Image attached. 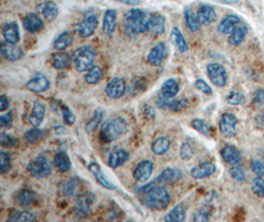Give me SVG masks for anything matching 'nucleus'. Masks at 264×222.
Masks as SVG:
<instances>
[{
  "instance_id": "obj_1",
  "label": "nucleus",
  "mask_w": 264,
  "mask_h": 222,
  "mask_svg": "<svg viewBox=\"0 0 264 222\" xmlns=\"http://www.w3.org/2000/svg\"><path fill=\"white\" fill-rule=\"evenodd\" d=\"M142 202L152 210L165 209L170 203V193L166 188L150 183L141 188Z\"/></svg>"
},
{
  "instance_id": "obj_2",
  "label": "nucleus",
  "mask_w": 264,
  "mask_h": 222,
  "mask_svg": "<svg viewBox=\"0 0 264 222\" xmlns=\"http://www.w3.org/2000/svg\"><path fill=\"white\" fill-rule=\"evenodd\" d=\"M148 17L143 10L134 8L125 14L124 30L130 38L137 37L141 33L147 32V23Z\"/></svg>"
},
{
  "instance_id": "obj_3",
  "label": "nucleus",
  "mask_w": 264,
  "mask_h": 222,
  "mask_svg": "<svg viewBox=\"0 0 264 222\" xmlns=\"http://www.w3.org/2000/svg\"><path fill=\"white\" fill-rule=\"evenodd\" d=\"M128 130V125L122 118H114L106 121L100 129V137L105 143L117 140Z\"/></svg>"
},
{
  "instance_id": "obj_4",
  "label": "nucleus",
  "mask_w": 264,
  "mask_h": 222,
  "mask_svg": "<svg viewBox=\"0 0 264 222\" xmlns=\"http://www.w3.org/2000/svg\"><path fill=\"white\" fill-rule=\"evenodd\" d=\"M95 58V51L90 46H82L73 53L72 61L75 69L78 72H83L93 66Z\"/></svg>"
},
{
  "instance_id": "obj_5",
  "label": "nucleus",
  "mask_w": 264,
  "mask_h": 222,
  "mask_svg": "<svg viewBox=\"0 0 264 222\" xmlns=\"http://www.w3.org/2000/svg\"><path fill=\"white\" fill-rule=\"evenodd\" d=\"M27 170L30 175L36 179H45L52 174V164L45 155H39L30 161Z\"/></svg>"
},
{
  "instance_id": "obj_6",
  "label": "nucleus",
  "mask_w": 264,
  "mask_h": 222,
  "mask_svg": "<svg viewBox=\"0 0 264 222\" xmlns=\"http://www.w3.org/2000/svg\"><path fill=\"white\" fill-rule=\"evenodd\" d=\"M207 74L211 82L217 87H224L228 82V73L226 68L220 64H209L207 66Z\"/></svg>"
},
{
  "instance_id": "obj_7",
  "label": "nucleus",
  "mask_w": 264,
  "mask_h": 222,
  "mask_svg": "<svg viewBox=\"0 0 264 222\" xmlns=\"http://www.w3.org/2000/svg\"><path fill=\"white\" fill-rule=\"evenodd\" d=\"M95 201H96L95 195L91 192H85L78 195L77 201L74 206L75 215L79 218L85 217L91 212Z\"/></svg>"
},
{
  "instance_id": "obj_8",
  "label": "nucleus",
  "mask_w": 264,
  "mask_h": 222,
  "mask_svg": "<svg viewBox=\"0 0 264 222\" xmlns=\"http://www.w3.org/2000/svg\"><path fill=\"white\" fill-rule=\"evenodd\" d=\"M236 125H237V119L235 115L231 113H224L219 123L221 133L227 138H231L235 136L236 133Z\"/></svg>"
},
{
  "instance_id": "obj_9",
  "label": "nucleus",
  "mask_w": 264,
  "mask_h": 222,
  "mask_svg": "<svg viewBox=\"0 0 264 222\" xmlns=\"http://www.w3.org/2000/svg\"><path fill=\"white\" fill-rule=\"evenodd\" d=\"M98 26V19L95 15H88L82 21L75 25V31L81 38L92 36Z\"/></svg>"
},
{
  "instance_id": "obj_10",
  "label": "nucleus",
  "mask_w": 264,
  "mask_h": 222,
  "mask_svg": "<svg viewBox=\"0 0 264 222\" xmlns=\"http://www.w3.org/2000/svg\"><path fill=\"white\" fill-rule=\"evenodd\" d=\"M37 13L48 21H54L59 16V6L54 1H45L37 5Z\"/></svg>"
},
{
  "instance_id": "obj_11",
  "label": "nucleus",
  "mask_w": 264,
  "mask_h": 222,
  "mask_svg": "<svg viewBox=\"0 0 264 222\" xmlns=\"http://www.w3.org/2000/svg\"><path fill=\"white\" fill-rule=\"evenodd\" d=\"M153 171V164L150 160H143L133 171V177L140 183H145L150 178Z\"/></svg>"
},
{
  "instance_id": "obj_12",
  "label": "nucleus",
  "mask_w": 264,
  "mask_h": 222,
  "mask_svg": "<svg viewBox=\"0 0 264 222\" xmlns=\"http://www.w3.org/2000/svg\"><path fill=\"white\" fill-rule=\"evenodd\" d=\"M126 89V81L121 77H114L106 85L105 92L109 98L116 100L125 94Z\"/></svg>"
},
{
  "instance_id": "obj_13",
  "label": "nucleus",
  "mask_w": 264,
  "mask_h": 222,
  "mask_svg": "<svg viewBox=\"0 0 264 222\" xmlns=\"http://www.w3.org/2000/svg\"><path fill=\"white\" fill-rule=\"evenodd\" d=\"M167 57V47L164 43H159L154 46L147 55L148 64L153 66H158L163 63Z\"/></svg>"
},
{
  "instance_id": "obj_14",
  "label": "nucleus",
  "mask_w": 264,
  "mask_h": 222,
  "mask_svg": "<svg viewBox=\"0 0 264 222\" xmlns=\"http://www.w3.org/2000/svg\"><path fill=\"white\" fill-rule=\"evenodd\" d=\"M50 85L51 83H50L49 78L42 73L36 74L26 83V87L29 89L30 91H33L36 93H42V92L47 91L50 88Z\"/></svg>"
},
{
  "instance_id": "obj_15",
  "label": "nucleus",
  "mask_w": 264,
  "mask_h": 222,
  "mask_svg": "<svg viewBox=\"0 0 264 222\" xmlns=\"http://www.w3.org/2000/svg\"><path fill=\"white\" fill-rule=\"evenodd\" d=\"M88 169L89 171L93 174V176L95 177V179L97 180V182L104 188L108 189V190H115L116 186L106 177V175L104 174V172L102 171L100 165L96 162H90L88 164Z\"/></svg>"
},
{
  "instance_id": "obj_16",
  "label": "nucleus",
  "mask_w": 264,
  "mask_h": 222,
  "mask_svg": "<svg viewBox=\"0 0 264 222\" xmlns=\"http://www.w3.org/2000/svg\"><path fill=\"white\" fill-rule=\"evenodd\" d=\"M45 115H46L45 104L40 100H36L34 102L29 117V123L32 125V127H40L44 121Z\"/></svg>"
},
{
  "instance_id": "obj_17",
  "label": "nucleus",
  "mask_w": 264,
  "mask_h": 222,
  "mask_svg": "<svg viewBox=\"0 0 264 222\" xmlns=\"http://www.w3.org/2000/svg\"><path fill=\"white\" fill-rule=\"evenodd\" d=\"M1 54L2 56L10 62H16L23 57V51L16 44H10L7 42L1 43Z\"/></svg>"
},
{
  "instance_id": "obj_18",
  "label": "nucleus",
  "mask_w": 264,
  "mask_h": 222,
  "mask_svg": "<svg viewBox=\"0 0 264 222\" xmlns=\"http://www.w3.org/2000/svg\"><path fill=\"white\" fill-rule=\"evenodd\" d=\"M183 176V173L175 168H166L164 169L155 180L152 181L153 184H168L179 181Z\"/></svg>"
},
{
  "instance_id": "obj_19",
  "label": "nucleus",
  "mask_w": 264,
  "mask_h": 222,
  "mask_svg": "<svg viewBox=\"0 0 264 222\" xmlns=\"http://www.w3.org/2000/svg\"><path fill=\"white\" fill-rule=\"evenodd\" d=\"M216 171V165L212 162H202L191 169V176L194 179H204L212 176Z\"/></svg>"
},
{
  "instance_id": "obj_20",
  "label": "nucleus",
  "mask_w": 264,
  "mask_h": 222,
  "mask_svg": "<svg viewBox=\"0 0 264 222\" xmlns=\"http://www.w3.org/2000/svg\"><path fill=\"white\" fill-rule=\"evenodd\" d=\"M165 31V18L161 14H153L148 17L147 32L152 35H161Z\"/></svg>"
},
{
  "instance_id": "obj_21",
  "label": "nucleus",
  "mask_w": 264,
  "mask_h": 222,
  "mask_svg": "<svg viewBox=\"0 0 264 222\" xmlns=\"http://www.w3.org/2000/svg\"><path fill=\"white\" fill-rule=\"evenodd\" d=\"M196 16L201 25H210L217 20V13L215 9L207 4H202L199 7Z\"/></svg>"
},
{
  "instance_id": "obj_22",
  "label": "nucleus",
  "mask_w": 264,
  "mask_h": 222,
  "mask_svg": "<svg viewBox=\"0 0 264 222\" xmlns=\"http://www.w3.org/2000/svg\"><path fill=\"white\" fill-rule=\"evenodd\" d=\"M23 26L28 32H41L44 29V22L38 13H30L23 19Z\"/></svg>"
},
{
  "instance_id": "obj_23",
  "label": "nucleus",
  "mask_w": 264,
  "mask_h": 222,
  "mask_svg": "<svg viewBox=\"0 0 264 222\" xmlns=\"http://www.w3.org/2000/svg\"><path fill=\"white\" fill-rule=\"evenodd\" d=\"M117 28V12L114 9H107L103 17V32L107 36H111Z\"/></svg>"
},
{
  "instance_id": "obj_24",
  "label": "nucleus",
  "mask_w": 264,
  "mask_h": 222,
  "mask_svg": "<svg viewBox=\"0 0 264 222\" xmlns=\"http://www.w3.org/2000/svg\"><path fill=\"white\" fill-rule=\"evenodd\" d=\"M80 190V181L75 178H69L67 180L62 181L59 190L64 196H76L79 195Z\"/></svg>"
},
{
  "instance_id": "obj_25",
  "label": "nucleus",
  "mask_w": 264,
  "mask_h": 222,
  "mask_svg": "<svg viewBox=\"0 0 264 222\" xmlns=\"http://www.w3.org/2000/svg\"><path fill=\"white\" fill-rule=\"evenodd\" d=\"M37 200V193L34 190L29 189H22L19 190L15 195L16 203L21 207L32 206Z\"/></svg>"
},
{
  "instance_id": "obj_26",
  "label": "nucleus",
  "mask_w": 264,
  "mask_h": 222,
  "mask_svg": "<svg viewBox=\"0 0 264 222\" xmlns=\"http://www.w3.org/2000/svg\"><path fill=\"white\" fill-rule=\"evenodd\" d=\"M2 35L4 41L10 44H17L20 40L19 26L16 22H9L3 26Z\"/></svg>"
},
{
  "instance_id": "obj_27",
  "label": "nucleus",
  "mask_w": 264,
  "mask_h": 222,
  "mask_svg": "<svg viewBox=\"0 0 264 222\" xmlns=\"http://www.w3.org/2000/svg\"><path fill=\"white\" fill-rule=\"evenodd\" d=\"M129 157H130V154L127 150H125L123 148L116 149L109 155L108 166L112 169H117L119 167H121L123 164H125L128 161Z\"/></svg>"
},
{
  "instance_id": "obj_28",
  "label": "nucleus",
  "mask_w": 264,
  "mask_h": 222,
  "mask_svg": "<svg viewBox=\"0 0 264 222\" xmlns=\"http://www.w3.org/2000/svg\"><path fill=\"white\" fill-rule=\"evenodd\" d=\"M240 19L235 14L226 16L218 26V31L221 34H231L235 27L239 24Z\"/></svg>"
},
{
  "instance_id": "obj_29",
  "label": "nucleus",
  "mask_w": 264,
  "mask_h": 222,
  "mask_svg": "<svg viewBox=\"0 0 264 222\" xmlns=\"http://www.w3.org/2000/svg\"><path fill=\"white\" fill-rule=\"evenodd\" d=\"M222 158L231 165H236L241 160L240 152L233 145H226L221 150Z\"/></svg>"
},
{
  "instance_id": "obj_30",
  "label": "nucleus",
  "mask_w": 264,
  "mask_h": 222,
  "mask_svg": "<svg viewBox=\"0 0 264 222\" xmlns=\"http://www.w3.org/2000/svg\"><path fill=\"white\" fill-rule=\"evenodd\" d=\"M179 89H180L179 83L175 78H168L161 85L160 93L167 99H172L178 94Z\"/></svg>"
},
{
  "instance_id": "obj_31",
  "label": "nucleus",
  "mask_w": 264,
  "mask_h": 222,
  "mask_svg": "<svg viewBox=\"0 0 264 222\" xmlns=\"http://www.w3.org/2000/svg\"><path fill=\"white\" fill-rule=\"evenodd\" d=\"M170 143V139L167 136H160L152 142L151 150L155 155H163L169 150Z\"/></svg>"
},
{
  "instance_id": "obj_32",
  "label": "nucleus",
  "mask_w": 264,
  "mask_h": 222,
  "mask_svg": "<svg viewBox=\"0 0 264 222\" xmlns=\"http://www.w3.org/2000/svg\"><path fill=\"white\" fill-rule=\"evenodd\" d=\"M186 219V208L183 204H177L165 215L164 220L168 222H182Z\"/></svg>"
},
{
  "instance_id": "obj_33",
  "label": "nucleus",
  "mask_w": 264,
  "mask_h": 222,
  "mask_svg": "<svg viewBox=\"0 0 264 222\" xmlns=\"http://www.w3.org/2000/svg\"><path fill=\"white\" fill-rule=\"evenodd\" d=\"M247 32H248V29L245 24H238L234 29V31L230 34L229 43L235 47L240 45L242 41L244 40Z\"/></svg>"
},
{
  "instance_id": "obj_34",
  "label": "nucleus",
  "mask_w": 264,
  "mask_h": 222,
  "mask_svg": "<svg viewBox=\"0 0 264 222\" xmlns=\"http://www.w3.org/2000/svg\"><path fill=\"white\" fill-rule=\"evenodd\" d=\"M170 40L173 43V45H175L177 50L180 53H185L188 51V49H189L188 44H187L183 34L179 30V28L174 27L172 29V31L170 33Z\"/></svg>"
},
{
  "instance_id": "obj_35",
  "label": "nucleus",
  "mask_w": 264,
  "mask_h": 222,
  "mask_svg": "<svg viewBox=\"0 0 264 222\" xmlns=\"http://www.w3.org/2000/svg\"><path fill=\"white\" fill-rule=\"evenodd\" d=\"M54 166L61 173H65L71 168V161L65 152H59L55 155Z\"/></svg>"
},
{
  "instance_id": "obj_36",
  "label": "nucleus",
  "mask_w": 264,
  "mask_h": 222,
  "mask_svg": "<svg viewBox=\"0 0 264 222\" xmlns=\"http://www.w3.org/2000/svg\"><path fill=\"white\" fill-rule=\"evenodd\" d=\"M52 66L56 69H65L71 64V58L67 53L60 52L58 54H55L52 58Z\"/></svg>"
},
{
  "instance_id": "obj_37",
  "label": "nucleus",
  "mask_w": 264,
  "mask_h": 222,
  "mask_svg": "<svg viewBox=\"0 0 264 222\" xmlns=\"http://www.w3.org/2000/svg\"><path fill=\"white\" fill-rule=\"evenodd\" d=\"M102 77H103V69L98 65H93L91 68L88 69L87 72L84 75L85 82L90 85L97 84L98 82H100Z\"/></svg>"
},
{
  "instance_id": "obj_38",
  "label": "nucleus",
  "mask_w": 264,
  "mask_h": 222,
  "mask_svg": "<svg viewBox=\"0 0 264 222\" xmlns=\"http://www.w3.org/2000/svg\"><path fill=\"white\" fill-rule=\"evenodd\" d=\"M184 17H185V22L187 24L188 29L191 32H198L201 28V24L199 23L197 16L194 14L193 10L189 7H187L184 11Z\"/></svg>"
},
{
  "instance_id": "obj_39",
  "label": "nucleus",
  "mask_w": 264,
  "mask_h": 222,
  "mask_svg": "<svg viewBox=\"0 0 264 222\" xmlns=\"http://www.w3.org/2000/svg\"><path fill=\"white\" fill-rule=\"evenodd\" d=\"M73 36L69 31H65L59 34L57 37V39L54 42V48L59 50V51H63L64 49L68 48L71 43H72Z\"/></svg>"
},
{
  "instance_id": "obj_40",
  "label": "nucleus",
  "mask_w": 264,
  "mask_h": 222,
  "mask_svg": "<svg viewBox=\"0 0 264 222\" xmlns=\"http://www.w3.org/2000/svg\"><path fill=\"white\" fill-rule=\"evenodd\" d=\"M45 136V131L39 127H33L24 133V138L28 143H37Z\"/></svg>"
},
{
  "instance_id": "obj_41",
  "label": "nucleus",
  "mask_w": 264,
  "mask_h": 222,
  "mask_svg": "<svg viewBox=\"0 0 264 222\" xmlns=\"http://www.w3.org/2000/svg\"><path fill=\"white\" fill-rule=\"evenodd\" d=\"M9 221H34L36 220V215L28 210H20V211H14L10 214Z\"/></svg>"
},
{
  "instance_id": "obj_42",
  "label": "nucleus",
  "mask_w": 264,
  "mask_h": 222,
  "mask_svg": "<svg viewBox=\"0 0 264 222\" xmlns=\"http://www.w3.org/2000/svg\"><path fill=\"white\" fill-rule=\"evenodd\" d=\"M104 117V111L103 110H96L92 117L89 119L87 123H86V130L88 132H92L96 127H98L102 121Z\"/></svg>"
},
{
  "instance_id": "obj_43",
  "label": "nucleus",
  "mask_w": 264,
  "mask_h": 222,
  "mask_svg": "<svg viewBox=\"0 0 264 222\" xmlns=\"http://www.w3.org/2000/svg\"><path fill=\"white\" fill-rule=\"evenodd\" d=\"M191 127L205 136H211L212 134L210 125L202 119H194L191 122Z\"/></svg>"
},
{
  "instance_id": "obj_44",
  "label": "nucleus",
  "mask_w": 264,
  "mask_h": 222,
  "mask_svg": "<svg viewBox=\"0 0 264 222\" xmlns=\"http://www.w3.org/2000/svg\"><path fill=\"white\" fill-rule=\"evenodd\" d=\"M194 153H195V148L191 141H184L181 144L180 150H179V155L181 159L189 160L193 157Z\"/></svg>"
},
{
  "instance_id": "obj_45",
  "label": "nucleus",
  "mask_w": 264,
  "mask_h": 222,
  "mask_svg": "<svg viewBox=\"0 0 264 222\" xmlns=\"http://www.w3.org/2000/svg\"><path fill=\"white\" fill-rule=\"evenodd\" d=\"M10 168H11L10 155L5 151H1L0 152V173L4 175L7 172H9Z\"/></svg>"
},
{
  "instance_id": "obj_46",
  "label": "nucleus",
  "mask_w": 264,
  "mask_h": 222,
  "mask_svg": "<svg viewBox=\"0 0 264 222\" xmlns=\"http://www.w3.org/2000/svg\"><path fill=\"white\" fill-rule=\"evenodd\" d=\"M189 105H190L189 101L185 98L179 99V100H172V101H170L168 109L172 112H180V111L186 109Z\"/></svg>"
},
{
  "instance_id": "obj_47",
  "label": "nucleus",
  "mask_w": 264,
  "mask_h": 222,
  "mask_svg": "<svg viewBox=\"0 0 264 222\" xmlns=\"http://www.w3.org/2000/svg\"><path fill=\"white\" fill-rule=\"evenodd\" d=\"M60 110H61V116L63 118L64 123L68 126H72L75 123V115L73 114V112L64 105L60 107Z\"/></svg>"
},
{
  "instance_id": "obj_48",
  "label": "nucleus",
  "mask_w": 264,
  "mask_h": 222,
  "mask_svg": "<svg viewBox=\"0 0 264 222\" xmlns=\"http://www.w3.org/2000/svg\"><path fill=\"white\" fill-rule=\"evenodd\" d=\"M252 191L259 197H264V180L260 177L254 178L251 184Z\"/></svg>"
},
{
  "instance_id": "obj_49",
  "label": "nucleus",
  "mask_w": 264,
  "mask_h": 222,
  "mask_svg": "<svg viewBox=\"0 0 264 222\" xmlns=\"http://www.w3.org/2000/svg\"><path fill=\"white\" fill-rule=\"evenodd\" d=\"M17 141L18 139L9 133L2 132L0 134V142H1V145L4 147H12L17 144Z\"/></svg>"
},
{
  "instance_id": "obj_50",
  "label": "nucleus",
  "mask_w": 264,
  "mask_h": 222,
  "mask_svg": "<svg viewBox=\"0 0 264 222\" xmlns=\"http://www.w3.org/2000/svg\"><path fill=\"white\" fill-rule=\"evenodd\" d=\"M244 100H245L244 96L239 92H236V91H233L227 96V102L230 105H234V106H238V105L243 104Z\"/></svg>"
},
{
  "instance_id": "obj_51",
  "label": "nucleus",
  "mask_w": 264,
  "mask_h": 222,
  "mask_svg": "<svg viewBox=\"0 0 264 222\" xmlns=\"http://www.w3.org/2000/svg\"><path fill=\"white\" fill-rule=\"evenodd\" d=\"M230 174L233 179H235L237 182H243L245 180V172L243 169L237 165H234L230 169Z\"/></svg>"
},
{
  "instance_id": "obj_52",
  "label": "nucleus",
  "mask_w": 264,
  "mask_h": 222,
  "mask_svg": "<svg viewBox=\"0 0 264 222\" xmlns=\"http://www.w3.org/2000/svg\"><path fill=\"white\" fill-rule=\"evenodd\" d=\"M250 167L253 173H255L258 177L264 176V164L257 159H251Z\"/></svg>"
},
{
  "instance_id": "obj_53",
  "label": "nucleus",
  "mask_w": 264,
  "mask_h": 222,
  "mask_svg": "<svg viewBox=\"0 0 264 222\" xmlns=\"http://www.w3.org/2000/svg\"><path fill=\"white\" fill-rule=\"evenodd\" d=\"M195 87L197 90H199L200 92L204 93L205 95H212L213 94V90L212 88L208 85V83H206L203 79H198L195 82Z\"/></svg>"
},
{
  "instance_id": "obj_54",
  "label": "nucleus",
  "mask_w": 264,
  "mask_h": 222,
  "mask_svg": "<svg viewBox=\"0 0 264 222\" xmlns=\"http://www.w3.org/2000/svg\"><path fill=\"white\" fill-rule=\"evenodd\" d=\"M210 218V211L207 208H202L194 213L193 220L194 221H208Z\"/></svg>"
},
{
  "instance_id": "obj_55",
  "label": "nucleus",
  "mask_w": 264,
  "mask_h": 222,
  "mask_svg": "<svg viewBox=\"0 0 264 222\" xmlns=\"http://www.w3.org/2000/svg\"><path fill=\"white\" fill-rule=\"evenodd\" d=\"M13 125V120H12V114L11 112L0 116V126L4 128H11Z\"/></svg>"
},
{
  "instance_id": "obj_56",
  "label": "nucleus",
  "mask_w": 264,
  "mask_h": 222,
  "mask_svg": "<svg viewBox=\"0 0 264 222\" xmlns=\"http://www.w3.org/2000/svg\"><path fill=\"white\" fill-rule=\"evenodd\" d=\"M253 104L256 108L262 107L264 105V90L259 89L254 93L253 97Z\"/></svg>"
},
{
  "instance_id": "obj_57",
  "label": "nucleus",
  "mask_w": 264,
  "mask_h": 222,
  "mask_svg": "<svg viewBox=\"0 0 264 222\" xmlns=\"http://www.w3.org/2000/svg\"><path fill=\"white\" fill-rule=\"evenodd\" d=\"M144 115H145V117H146L147 119H148V120L154 119V118H155V111H154V109H153L151 106L147 105V106H145V108H144Z\"/></svg>"
},
{
  "instance_id": "obj_58",
  "label": "nucleus",
  "mask_w": 264,
  "mask_h": 222,
  "mask_svg": "<svg viewBox=\"0 0 264 222\" xmlns=\"http://www.w3.org/2000/svg\"><path fill=\"white\" fill-rule=\"evenodd\" d=\"M10 106V103H9V100L8 98H6L5 95H1L0 97V111L1 112H4L6 111Z\"/></svg>"
},
{
  "instance_id": "obj_59",
  "label": "nucleus",
  "mask_w": 264,
  "mask_h": 222,
  "mask_svg": "<svg viewBox=\"0 0 264 222\" xmlns=\"http://www.w3.org/2000/svg\"><path fill=\"white\" fill-rule=\"evenodd\" d=\"M119 1L130 6H138L141 3V0H119Z\"/></svg>"
},
{
  "instance_id": "obj_60",
  "label": "nucleus",
  "mask_w": 264,
  "mask_h": 222,
  "mask_svg": "<svg viewBox=\"0 0 264 222\" xmlns=\"http://www.w3.org/2000/svg\"><path fill=\"white\" fill-rule=\"evenodd\" d=\"M256 122L259 126H264V110L263 112L256 118Z\"/></svg>"
},
{
  "instance_id": "obj_61",
  "label": "nucleus",
  "mask_w": 264,
  "mask_h": 222,
  "mask_svg": "<svg viewBox=\"0 0 264 222\" xmlns=\"http://www.w3.org/2000/svg\"><path fill=\"white\" fill-rule=\"evenodd\" d=\"M223 2L227 3V4H231V5H234V4H236L238 3L240 0H222Z\"/></svg>"
}]
</instances>
